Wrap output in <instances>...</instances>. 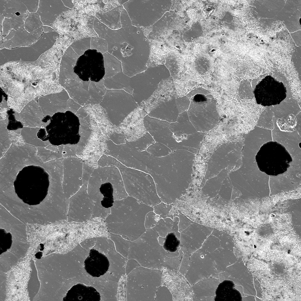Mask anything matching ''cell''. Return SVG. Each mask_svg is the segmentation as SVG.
Returning <instances> with one entry per match:
<instances>
[{"label": "cell", "instance_id": "obj_1", "mask_svg": "<svg viewBox=\"0 0 301 301\" xmlns=\"http://www.w3.org/2000/svg\"><path fill=\"white\" fill-rule=\"evenodd\" d=\"M59 66L55 61H14L0 66V86L9 108L19 113L29 102L64 89L59 83Z\"/></svg>", "mask_w": 301, "mask_h": 301}, {"label": "cell", "instance_id": "obj_2", "mask_svg": "<svg viewBox=\"0 0 301 301\" xmlns=\"http://www.w3.org/2000/svg\"><path fill=\"white\" fill-rule=\"evenodd\" d=\"M116 203V228L128 240H136L146 231L145 216L148 212L153 211V207L130 196Z\"/></svg>", "mask_w": 301, "mask_h": 301}, {"label": "cell", "instance_id": "obj_3", "mask_svg": "<svg viewBox=\"0 0 301 301\" xmlns=\"http://www.w3.org/2000/svg\"><path fill=\"white\" fill-rule=\"evenodd\" d=\"M159 236L152 229L146 230L131 242L128 258L143 267L160 270L164 267L165 250L158 242Z\"/></svg>", "mask_w": 301, "mask_h": 301}, {"label": "cell", "instance_id": "obj_4", "mask_svg": "<svg viewBox=\"0 0 301 301\" xmlns=\"http://www.w3.org/2000/svg\"><path fill=\"white\" fill-rule=\"evenodd\" d=\"M190 101L187 112L189 120L197 129H208L215 126L219 120L215 100L207 90L195 88L186 95Z\"/></svg>", "mask_w": 301, "mask_h": 301}, {"label": "cell", "instance_id": "obj_5", "mask_svg": "<svg viewBox=\"0 0 301 301\" xmlns=\"http://www.w3.org/2000/svg\"><path fill=\"white\" fill-rule=\"evenodd\" d=\"M160 270L140 266L129 274L127 282V300L153 301L161 285Z\"/></svg>", "mask_w": 301, "mask_h": 301}, {"label": "cell", "instance_id": "obj_6", "mask_svg": "<svg viewBox=\"0 0 301 301\" xmlns=\"http://www.w3.org/2000/svg\"><path fill=\"white\" fill-rule=\"evenodd\" d=\"M38 160L33 150L25 145L18 146L12 144L0 160V180L14 183L24 168L37 166Z\"/></svg>", "mask_w": 301, "mask_h": 301}, {"label": "cell", "instance_id": "obj_7", "mask_svg": "<svg viewBox=\"0 0 301 301\" xmlns=\"http://www.w3.org/2000/svg\"><path fill=\"white\" fill-rule=\"evenodd\" d=\"M259 170L267 174L277 176L286 172L292 162L285 147L276 141L267 142L260 147L255 156Z\"/></svg>", "mask_w": 301, "mask_h": 301}, {"label": "cell", "instance_id": "obj_8", "mask_svg": "<svg viewBox=\"0 0 301 301\" xmlns=\"http://www.w3.org/2000/svg\"><path fill=\"white\" fill-rule=\"evenodd\" d=\"M120 173L129 196L152 207L161 202L154 181L150 176L143 174L131 173L126 168Z\"/></svg>", "mask_w": 301, "mask_h": 301}, {"label": "cell", "instance_id": "obj_9", "mask_svg": "<svg viewBox=\"0 0 301 301\" xmlns=\"http://www.w3.org/2000/svg\"><path fill=\"white\" fill-rule=\"evenodd\" d=\"M170 76L164 65L148 68L144 72L131 78L130 86L133 89L132 96L138 106L153 94L163 79Z\"/></svg>", "mask_w": 301, "mask_h": 301}, {"label": "cell", "instance_id": "obj_10", "mask_svg": "<svg viewBox=\"0 0 301 301\" xmlns=\"http://www.w3.org/2000/svg\"><path fill=\"white\" fill-rule=\"evenodd\" d=\"M99 104L105 111L110 123L117 126L138 107L132 95L120 90H107Z\"/></svg>", "mask_w": 301, "mask_h": 301}, {"label": "cell", "instance_id": "obj_11", "mask_svg": "<svg viewBox=\"0 0 301 301\" xmlns=\"http://www.w3.org/2000/svg\"><path fill=\"white\" fill-rule=\"evenodd\" d=\"M219 274L210 253L200 248L190 256L189 267L184 277L192 286L204 279H218Z\"/></svg>", "mask_w": 301, "mask_h": 301}, {"label": "cell", "instance_id": "obj_12", "mask_svg": "<svg viewBox=\"0 0 301 301\" xmlns=\"http://www.w3.org/2000/svg\"><path fill=\"white\" fill-rule=\"evenodd\" d=\"M253 92L257 103L264 106L279 104L286 97V89L282 83L270 75L256 85Z\"/></svg>", "mask_w": 301, "mask_h": 301}, {"label": "cell", "instance_id": "obj_13", "mask_svg": "<svg viewBox=\"0 0 301 301\" xmlns=\"http://www.w3.org/2000/svg\"><path fill=\"white\" fill-rule=\"evenodd\" d=\"M220 283L228 280L235 285L242 287L244 294L253 296L256 295L252 274L244 265L241 258L228 267L224 272L219 274Z\"/></svg>", "mask_w": 301, "mask_h": 301}, {"label": "cell", "instance_id": "obj_14", "mask_svg": "<svg viewBox=\"0 0 301 301\" xmlns=\"http://www.w3.org/2000/svg\"><path fill=\"white\" fill-rule=\"evenodd\" d=\"M64 89L61 92L49 94L39 98L38 103L44 117L53 116L58 113L70 111L72 100Z\"/></svg>", "mask_w": 301, "mask_h": 301}, {"label": "cell", "instance_id": "obj_15", "mask_svg": "<svg viewBox=\"0 0 301 301\" xmlns=\"http://www.w3.org/2000/svg\"><path fill=\"white\" fill-rule=\"evenodd\" d=\"M176 93L173 79L170 76L163 79L150 98L142 102L139 106L144 109L148 114L160 104L179 97Z\"/></svg>", "mask_w": 301, "mask_h": 301}, {"label": "cell", "instance_id": "obj_16", "mask_svg": "<svg viewBox=\"0 0 301 301\" xmlns=\"http://www.w3.org/2000/svg\"><path fill=\"white\" fill-rule=\"evenodd\" d=\"M15 120L21 123L24 127L46 129L51 122L50 119L43 121L45 117L36 100L27 103L19 113L13 114Z\"/></svg>", "mask_w": 301, "mask_h": 301}, {"label": "cell", "instance_id": "obj_17", "mask_svg": "<svg viewBox=\"0 0 301 301\" xmlns=\"http://www.w3.org/2000/svg\"><path fill=\"white\" fill-rule=\"evenodd\" d=\"M212 230H183L180 234V247L184 254L190 256L200 248Z\"/></svg>", "mask_w": 301, "mask_h": 301}, {"label": "cell", "instance_id": "obj_18", "mask_svg": "<svg viewBox=\"0 0 301 301\" xmlns=\"http://www.w3.org/2000/svg\"><path fill=\"white\" fill-rule=\"evenodd\" d=\"M83 163L77 157L63 159V185H79L82 183Z\"/></svg>", "mask_w": 301, "mask_h": 301}, {"label": "cell", "instance_id": "obj_19", "mask_svg": "<svg viewBox=\"0 0 301 301\" xmlns=\"http://www.w3.org/2000/svg\"><path fill=\"white\" fill-rule=\"evenodd\" d=\"M84 268L93 277H99L108 271L110 265L107 257L94 249L90 250L88 256L85 260Z\"/></svg>", "mask_w": 301, "mask_h": 301}, {"label": "cell", "instance_id": "obj_20", "mask_svg": "<svg viewBox=\"0 0 301 301\" xmlns=\"http://www.w3.org/2000/svg\"><path fill=\"white\" fill-rule=\"evenodd\" d=\"M101 296L96 290L91 286L78 283L72 286L68 291L65 300L99 301Z\"/></svg>", "mask_w": 301, "mask_h": 301}, {"label": "cell", "instance_id": "obj_21", "mask_svg": "<svg viewBox=\"0 0 301 301\" xmlns=\"http://www.w3.org/2000/svg\"><path fill=\"white\" fill-rule=\"evenodd\" d=\"M175 99L160 104L151 111L148 115L170 124L176 122L179 113Z\"/></svg>", "mask_w": 301, "mask_h": 301}, {"label": "cell", "instance_id": "obj_22", "mask_svg": "<svg viewBox=\"0 0 301 301\" xmlns=\"http://www.w3.org/2000/svg\"><path fill=\"white\" fill-rule=\"evenodd\" d=\"M220 283L219 279L209 278L200 280L192 285V298L214 297Z\"/></svg>", "mask_w": 301, "mask_h": 301}, {"label": "cell", "instance_id": "obj_23", "mask_svg": "<svg viewBox=\"0 0 301 301\" xmlns=\"http://www.w3.org/2000/svg\"><path fill=\"white\" fill-rule=\"evenodd\" d=\"M210 253L219 274L224 272L228 267L235 263L238 260L233 251L225 249L221 247Z\"/></svg>", "mask_w": 301, "mask_h": 301}, {"label": "cell", "instance_id": "obj_24", "mask_svg": "<svg viewBox=\"0 0 301 301\" xmlns=\"http://www.w3.org/2000/svg\"><path fill=\"white\" fill-rule=\"evenodd\" d=\"M122 9V6H118L105 13L97 12L95 16L100 22L111 29L118 30L121 27L120 15Z\"/></svg>", "mask_w": 301, "mask_h": 301}, {"label": "cell", "instance_id": "obj_25", "mask_svg": "<svg viewBox=\"0 0 301 301\" xmlns=\"http://www.w3.org/2000/svg\"><path fill=\"white\" fill-rule=\"evenodd\" d=\"M42 129L37 127H24L21 128V135L26 144L36 148H46L52 144L49 140L43 141L38 136L39 130Z\"/></svg>", "mask_w": 301, "mask_h": 301}, {"label": "cell", "instance_id": "obj_26", "mask_svg": "<svg viewBox=\"0 0 301 301\" xmlns=\"http://www.w3.org/2000/svg\"><path fill=\"white\" fill-rule=\"evenodd\" d=\"M102 54L105 70L104 80L109 79L117 73L123 72L121 61L107 52Z\"/></svg>", "mask_w": 301, "mask_h": 301}, {"label": "cell", "instance_id": "obj_27", "mask_svg": "<svg viewBox=\"0 0 301 301\" xmlns=\"http://www.w3.org/2000/svg\"><path fill=\"white\" fill-rule=\"evenodd\" d=\"M79 119L80 123L79 132L80 139L78 143L76 144V155H80L84 148L91 132L88 116Z\"/></svg>", "mask_w": 301, "mask_h": 301}, {"label": "cell", "instance_id": "obj_28", "mask_svg": "<svg viewBox=\"0 0 301 301\" xmlns=\"http://www.w3.org/2000/svg\"><path fill=\"white\" fill-rule=\"evenodd\" d=\"M127 132L125 135L129 142L135 141L144 136L147 132L143 120L137 123L126 126Z\"/></svg>", "mask_w": 301, "mask_h": 301}, {"label": "cell", "instance_id": "obj_29", "mask_svg": "<svg viewBox=\"0 0 301 301\" xmlns=\"http://www.w3.org/2000/svg\"><path fill=\"white\" fill-rule=\"evenodd\" d=\"M155 142L153 137L147 132L144 136L136 141L129 142L126 140V143L136 150L142 152L146 150L150 146Z\"/></svg>", "mask_w": 301, "mask_h": 301}, {"label": "cell", "instance_id": "obj_30", "mask_svg": "<svg viewBox=\"0 0 301 301\" xmlns=\"http://www.w3.org/2000/svg\"><path fill=\"white\" fill-rule=\"evenodd\" d=\"M143 123L146 131H159L168 128L170 123L149 117L148 115L143 118Z\"/></svg>", "mask_w": 301, "mask_h": 301}, {"label": "cell", "instance_id": "obj_31", "mask_svg": "<svg viewBox=\"0 0 301 301\" xmlns=\"http://www.w3.org/2000/svg\"><path fill=\"white\" fill-rule=\"evenodd\" d=\"M173 223V220L170 218H160L152 229L158 233L159 236L165 238L170 232Z\"/></svg>", "mask_w": 301, "mask_h": 301}, {"label": "cell", "instance_id": "obj_32", "mask_svg": "<svg viewBox=\"0 0 301 301\" xmlns=\"http://www.w3.org/2000/svg\"><path fill=\"white\" fill-rule=\"evenodd\" d=\"M37 150L36 156L43 164L53 160L63 158L62 154L53 152L45 148H37Z\"/></svg>", "mask_w": 301, "mask_h": 301}, {"label": "cell", "instance_id": "obj_33", "mask_svg": "<svg viewBox=\"0 0 301 301\" xmlns=\"http://www.w3.org/2000/svg\"><path fill=\"white\" fill-rule=\"evenodd\" d=\"M91 39L90 37L83 38L74 42L70 46L79 57L91 49Z\"/></svg>", "mask_w": 301, "mask_h": 301}, {"label": "cell", "instance_id": "obj_34", "mask_svg": "<svg viewBox=\"0 0 301 301\" xmlns=\"http://www.w3.org/2000/svg\"><path fill=\"white\" fill-rule=\"evenodd\" d=\"M180 240L173 232H170L165 238V240L163 245L164 249L170 252H175L180 249Z\"/></svg>", "mask_w": 301, "mask_h": 301}, {"label": "cell", "instance_id": "obj_35", "mask_svg": "<svg viewBox=\"0 0 301 301\" xmlns=\"http://www.w3.org/2000/svg\"><path fill=\"white\" fill-rule=\"evenodd\" d=\"M11 144L7 127H0V158L4 156Z\"/></svg>", "mask_w": 301, "mask_h": 301}, {"label": "cell", "instance_id": "obj_36", "mask_svg": "<svg viewBox=\"0 0 301 301\" xmlns=\"http://www.w3.org/2000/svg\"><path fill=\"white\" fill-rule=\"evenodd\" d=\"M153 208V211L156 215H158L160 218H169L173 220L175 217H178V214H177L173 215H169L170 212L172 208V205H168L161 202Z\"/></svg>", "mask_w": 301, "mask_h": 301}, {"label": "cell", "instance_id": "obj_37", "mask_svg": "<svg viewBox=\"0 0 301 301\" xmlns=\"http://www.w3.org/2000/svg\"><path fill=\"white\" fill-rule=\"evenodd\" d=\"M146 150L151 154L159 157L166 156L171 151L169 148L163 144L155 142L150 146Z\"/></svg>", "mask_w": 301, "mask_h": 301}, {"label": "cell", "instance_id": "obj_38", "mask_svg": "<svg viewBox=\"0 0 301 301\" xmlns=\"http://www.w3.org/2000/svg\"><path fill=\"white\" fill-rule=\"evenodd\" d=\"M179 256L176 257L170 258L166 256L165 258V268L168 270L178 271L179 270L183 253L180 249Z\"/></svg>", "mask_w": 301, "mask_h": 301}, {"label": "cell", "instance_id": "obj_39", "mask_svg": "<svg viewBox=\"0 0 301 301\" xmlns=\"http://www.w3.org/2000/svg\"><path fill=\"white\" fill-rule=\"evenodd\" d=\"M91 49L103 54L107 52V44L105 39L98 36L91 37Z\"/></svg>", "mask_w": 301, "mask_h": 301}, {"label": "cell", "instance_id": "obj_40", "mask_svg": "<svg viewBox=\"0 0 301 301\" xmlns=\"http://www.w3.org/2000/svg\"><path fill=\"white\" fill-rule=\"evenodd\" d=\"M173 295L165 286L161 285L157 291L155 300L157 301H173Z\"/></svg>", "mask_w": 301, "mask_h": 301}, {"label": "cell", "instance_id": "obj_41", "mask_svg": "<svg viewBox=\"0 0 301 301\" xmlns=\"http://www.w3.org/2000/svg\"><path fill=\"white\" fill-rule=\"evenodd\" d=\"M175 102L179 114L188 111L190 101L186 96L178 97L175 99Z\"/></svg>", "mask_w": 301, "mask_h": 301}, {"label": "cell", "instance_id": "obj_42", "mask_svg": "<svg viewBox=\"0 0 301 301\" xmlns=\"http://www.w3.org/2000/svg\"><path fill=\"white\" fill-rule=\"evenodd\" d=\"M158 220L156 215L153 211L148 212L146 215L144 225L146 230L154 228Z\"/></svg>", "mask_w": 301, "mask_h": 301}, {"label": "cell", "instance_id": "obj_43", "mask_svg": "<svg viewBox=\"0 0 301 301\" xmlns=\"http://www.w3.org/2000/svg\"><path fill=\"white\" fill-rule=\"evenodd\" d=\"M9 138L11 143L18 146H22L26 144L21 134H18L13 130H9Z\"/></svg>", "mask_w": 301, "mask_h": 301}, {"label": "cell", "instance_id": "obj_44", "mask_svg": "<svg viewBox=\"0 0 301 301\" xmlns=\"http://www.w3.org/2000/svg\"><path fill=\"white\" fill-rule=\"evenodd\" d=\"M61 154L63 158L69 157H77L76 144H64Z\"/></svg>", "mask_w": 301, "mask_h": 301}, {"label": "cell", "instance_id": "obj_45", "mask_svg": "<svg viewBox=\"0 0 301 301\" xmlns=\"http://www.w3.org/2000/svg\"><path fill=\"white\" fill-rule=\"evenodd\" d=\"M190 260V256L186 254H183L178 271L184 276L187 272L189 266Z\"/></svg>", "mask_w": 301, "mask_h": 301}, {"label": "cell", "instance_id": "obj_46", "mask_svg": "<svg viewBox=\"0 0 301 301\" xmlns=\"http://www.w3.org/2000/svg\"><path fill=\"white\" fill-rule=\"evenodd\" d=\"M10 109L5 97L2 96V100L0 103V120H5L9 117L7 111Z\"/></svg>", "mask_w": 301, "mask_h": 301}, {"label": "cell", "instance_id": "obj_47", "mask_svg": "<svg viewBox=\"0 0 301 301\" xmlns=\"http://www.w3.org/2000/svg\"><path fill=\"white\" fill-rule=\"evenodd\" d=\"M109 138L114 143L117 145L126 144L127 140L126 136L123 133H113Z\"/></svg>", "mask_w": 301, "mask_h": 301}, {"label": "cell", "instance_id": "obj_48", "mask_svg": "<svg viewBox=\"0 0 301 301\" xmlns=\"http://www.w3.org/2000/svg\"><path fill=\"white\" fill-rule=\"evenodd\" d=\"M141 266L138 262L133 259H129L127 263V272L129 274L134 270Z\"/></svg>", "mask_w": 301, "mask_h": 301}, {"label": "cell", "instance_id": "obj_49", "mask_svg": "<svg viewBox=\"0 0 301 301\" xmlns=\"http://www.w3.org/2000/svg\"><path fill=\"white\" fill-rule=\"evenodd\" d=\"M173 223L172 228L170 232L174 233L177 238L180 240V233L178 231V224L179 222V219L178 217H175L173 220Z\"/></svg>", "mask_w": 301, "mask_h": 301}, {"label": "cell", "instance_id": "obj_50", "mask_svg": "<svg viewBox=\"0 0 301 301\" xmlns=\"http://www.w3.org/2000/svg\"><path fill=\"white\" fill-rule=\"evenodd\" d=\"M189 121V119L187 111H186L179 114L176 122L182 123Z\"/></svg>", "mask_w": 301, "mask_h": 301}, {"label": "cell", "instance_id": "obj_51", "mask_svg": "<svg viewBox=\"0 0 301 301\" xmlns=\"http://www.w3.org/2000/svg\"><path fill=\"white\" fill-rule=\"evenodd\" d=\"M254 282L255 286L257 292V296L259 298H261L262 293L260 285L256 279L254 280Z\"/></svg>", "mask_w": 301, "mask_h": 301}, {"label": "cell", "instance_id": "obj_52", "mask_svg": "<svg viewBox=\"0 0 301 301\" xmlns=\"http://www.w3.org/2000/svg\"><path fill=\"white\" fill-rule=\"evenodd\" d=\"M179 250L174 252H170L165 251V256L170 258L177 257L179 256L180 254Z\"/></svg>", "mask_w": 301, "mask_h": 301}, {"label": "cell", "instance_id": "obj_53", "mask_svg": "<svg viewBox=\"0 0 301 301\" xmlns=\"http://www.w3.org/2000/svg\"><path fill=\"white\" fill-rule=\"evenodd\" d=\"M64 6L66 7L71 9H73L74 7V4L72 3V0H62Z\"/></svg>", "mask_w": 301, "mask_h": 301}, {"label": "cell", "instance_id": "obj_54", "mask_svg": "<svg viewBox=\"0 0 301 301\" xmlns=\"http://www.w3.org/2000/svg\"><path fill=\"white\" fill-rule=\"evenodd\" d=\"M193 301H213L215 300L214 297H201L197 298H192Z\"/></svg>", "mask_w": 301, "mask_h": 301}, {"label": "cell", "instance_id": "obj_55", "mask_svg": "<svg viewBox=\"0 0 301 301\" xmlns=\"http://www.w3.org/2000/svg\"><path fill=\"white\" fill-rule=\"evenodd\" d=\"M45 148L53 152L59 153L57 146L51 144Z\"/></svg>", "mask_w": 301, "mask_h": 301}, {"label": "cell", "instance_id": "obj_56", "mask_svg": "<svg viewBox=\"0 0 301 301\" xmlns=\"http://www.w3.org/2000/svg\"><path fill=\"white\" fill-rule=\"evenodd\" d=\"M9 121L8 117L5 120H0V127H7Z\"/></svg>", "mask_w": 301, "mask_h": 301}, {"label": "cell", "instance_id": "obj_57", "mask_svg": "<svg viewBox=\"0 0 301 301\" xmlns=\"http://www.w3.org/2000/svg\"><path fill=\"white\" fill-rule=\"evenodd\" d=\"M124 91L131 95L133 93V90L130 86L125 88Z\"/></svg>", "mask_w": 301, "mask_h": 301}, {"label": "cell", "instance_id": "obj_58", "mask_svg": "<svg viewBox=\"0 0 301 301\" xmlns=\"http://www.w3.org/2000/svg\"><path fill=\"white\" fill-rule=\"evenodd\" d=\"M158 239L159 243L160 245L163 246L165 241V238L159 236Z\"/></svg>", "mask_w": 301, "mask_h": 301}]
</instances>
